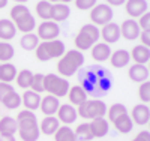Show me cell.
I'll use <instances>...</instances> for the list:
<instances>
[{
	"label": "cell",
	"mask_w": 150,
	"mask_h": 141,
	"mask_svg": "<svg viewBox=\"0 0 150 141\" xmlns=\"http://www.w3.org/2000/svg\"><path fill=\"white\" fill-rule=\"evenodd\" d=\"M15 56V50L9 42H3L0 41V62L5 63V62H9L12 57Z\"/></svg>",
	"instance_id": "obj_37"
},
{
	"label": "cell",
	"mask_w": 150,
	"mask_h": 141,
	"mask_svg": "<svg viewBox=\"0 0 150 141\" xmlns=\"http://www.w3.org/2000/svg\"><path fill=\"white\" fill-rule=\"evenodd\" d=\"M30 90H33L36 93L44 92V75L42 74H33L32 84H30Z\"/></svg>",
	"instance_id": "obj_38"
},
{
	"label": "cell",
	"mask_w": 150,
	"mask_h": 141,
	"mask_svg": "<svg viewBox=\"0 0 150 141\" xmlns=\"http://www.w3.org/2000/svg\"><path fill=\"white\" fill-rule=\"evenodd\" d=\"M131 59L138 63V65H146V63L150 60V50L149 47H144V45H135L131 51Z\"/></svg>",
	"instance_id": "obj_26"
},
{
	"label": "cell",
	"mask_w": 150,
	"mask_h": 141,
	"mask_svg": "<svg viewBox=\"0 0 150 141\" xmlns=\"http://www.w3.org/2000/svg\"><path fill=\"white\" fill-rule=\"evenodd\" d=\"M39 104H41V95L39 93L30 90V89H27L23 93V105L26 107V110L35 113V110L39 108Z\"/></svg>",
	"instance_id": "obj_22"
},
{
	"label": "cell",
	"mask_w": 150,
	"mask_h": 141,
	"mask_svg": "<svg viewBox=\"0 0 150 141\" xmlns=\"http://www.w3.org/2000/svg\"><path fill=\"white\" fill-rule=\"evenodd\" d=\"M0 141H17L15 137H0Z\"/></svg>",
	"instance_id": "obj_46"
},
{
	"label": "cell",
	"mask_w": 150,
	"mask_h": 141,
	"mask_svg": "<svg viewBox=\"0 0 150 141\" xmlns=\"http://www.w3.org/2000/svg\"><path fill=\"white\" fill-rule=\"evenodd\" d=\"M69 2H72V0H57V3H65V5H68Z\"/></svg>",
	"instance_id": "obj_49"
},
{
	"label": "cell",
	"mask_w": 150,
	"mask_h": 141,
	"mask_svg": "<svg viewBox=\"0 0 150 141\" xmlns=\"http://www.w3.org/2000/svg\"><path fill=\"white\" fill-rule=\"evenodd\" d=\"M112 17H114L112 8L108 6L107 3L95 5L90 11V20H92V24H95V26H105V24L111 23Z\"/></svg>",
	"instance_id": "obj_9"
},
{
	"label": "cell",
	"mask_w": 150,
	"mask_h": 141,
	"mask_svg": "<svg viewBox=\"0 0 150 141\" xmlns=\"http://www.w3.org/2000/svg\"><path fill=\"white\" fill-rule=\"evenodd\" d=\"M99 38H101V35H99V27L92 24V23H89V24H84L80 29L78 35L75 36V39H74V44L77 47V50L83 53V51L90 50L99 41Z\"/></svg>",
	"instance_id": "obj_5"
},
{
	"label": "cell",
	"mask_w": 150,
	"mask_h": 141,
	"mask_svg": "<svg viewBox=\"0 0 150 141\" xmlns=\"http://www.w3.org/2000/svg\"><path fill=\"white\" fill-rule=\"evenodd\" d=\"M75 137H77L78 141H92L93 140V135H92V131H90V126L89 123H81L75 128L74 131Z\"/></svg>",
	"instance_id": "obj_35"
},
{
	"label": "cell",
	"mask_w": 150,
	"mask_h": 141,
	"mask_svg": "<svg viewBox=\"0 0 150 141\" xmlns=\"http://www.w3.org/2000/svg\"><path fill=\"white\" fill-rule=\"evenodd\" d=\"M90 50H92V57L96 62H105L111 56V48L105 42H96Z\"/></svg>",
	"instance_id": "obj_21"
},
{
	"label": "cell",
	"mask_w": 150,
	"mask_h": 141,
	"mask_svg": "<svg viewBox=\"0 0 150 141\" xmlns=\"http://www.w3.org/2000/svg\"><path fill=\"white\" fill-rule=\"evenodd\" d=\"M105 2L108 6H122V5H125L126 0H105Z\"/></svg>",
	"instance_id": "obj_45"
},
{
	"label": "cell",
	"mask_w": 150,
	"mask_h": 141,
	"mask_svg": "<svg viewBox=\"0 0 150 141\" xmlns=\"http://www.w3.org/2000/svg\"><path fill=\"white\" fill-rule=\"evenodd\" d=\"M81 81V87L86 90V93L89 95H105L107 90L111 86V81L107 77V72L101 68V66H90L83 75H80Z\"/></svg>",
	"instance_id": "obj_1"
},
{
	"label": "cell",
	"mask_w": 150,
	"mask_h": 141,
	"mask_svg": "<svg viewBox=\"0 0 150 141\" xmlns=\"http://www.w3.org/2000/svg\"><path fill=\"white\" fill-rule=\"evenodd\" d=\"M59 128H60V122L54 116H45L39 123V131L45 135H54Z\"/></svg>",
	"instance_id": "obj_24"
},
{
	"label": "cell",
	"mask_w": 150,
	"mask_h": 141,
	"mask_svg": "<svg viewBox=\"0 0 150 141\" xmlns=\"http://www.w3.org/2000/svg\"><path fill=\"white\" fill-rule=\"evenodd\" d=\"M15 35H17V29H15L14 23L6 18L0 20V41L8 42L11 39H14Z\"/></svg>",
	"instance_id": "obj_25"
},
{
	"label": "cell",
	"mask_w": 150,
	"mask_h": 141,
	"mask_svg": "<svg viewBox=\"0 0 150 141\" xmlns=\"http://www.w3.org/2000/svg\"><path fill=\"white\" fill-rule=\"evenodd\" d=\"M39 38L36 36V33H26L23 38H21V41H20V45L23 50H26V51H33L36 50V47L39 45Z\"/></svg>",
	"instance_id": "obj_31"
},
{
	"label": "cell",
	"mask_w": 150,
	"mask_h": 141,
	"mask_svg": "<svg viewBox=\"0 0 150 141\" xmlns=\"http://www.w3.org/2000/svg\"><path fill=\"white\" fill-rule=\"evenodd\" d=\"M44 92L56 98H63L69 92V81L57 74H47L44 75Z\"/></svg>",
	"instance_id": "obj_7"
},
{
	"label": "cell",
	"mask_w": 150,
	"mask_h": 141,
	"mask_svg": "<svg viewBox=\"0 0 150 141\" xmlns=\"http://www.w3.org/2000/svg\"><path fill=\"white\" fill-rule=\"evenodd\" d=\"M51 11H53V3L47 2V0H41L36 3V15L44 21L51 20Z\"/></svg>",
	"instance_id": "obj_30"
},
{
	"label": "cell",
	"mask_w": 150,
	"mask_h": 141,
	"mask_svg": "<svg viewBox=\"0 0 150 141\" xmlns=\"http://www.w3.org/2000/svg\"><path fill=\"white\" fill-rule=\"evenodd\" d=\"M112 123H114V128L120 134H129L134 129V123L129 117V114H123V116L117 117Z\"/></svg>",
	"instance_id": "obj_29"
},
{
	"label": "cell",
	"mask_w": 150,
	"mask_h": 141,
	"mask_svg": "<svg viewBox=\"0 0 150 141\" xmlns=\"http://www.w3.org/2000/svg\"><path fill=\"white\" fill-rule=\"evenodd\" d=\"M47 2H50V3H53V5H54V3H57V0H47Z\"/></svg>",
	"instance_id": "obj_50"
},
{
	"label": "cell",
	"mask_w": 150,
	"mask_h": 141,
	"mask_svg": "<svg viewBox=\"0 0 150 141\" xmlns=\"http://www.w3.org/2000/svg\"><path fill=\"white\" fill-rule=\"evenodd\" d=\"M132 141H150V132L149 131H141L134 137Z\"/></svg>",
	"instance_id": "obj_44"
},
{
	"label": "cell",
	"mask_w": 150,
	"mask_h": 141,
	"mask_svg": "<svg viewBox=\"0 0 150 141\" xmlns=\"http://www.w3.org/2000/svg\"><path fill=\"white\" fill-rule=\"evenodd\" d=\"M131 120L132 123H137L140 126H146L150 120V108L147 104H138L132 108V113H131Z\"/></svg>",
	"instance_id": "obj_15"
},
{
	"label": "cell",
	"mask_w": 150,
	"mask_h": 141,
	"mask_svg": "<svg viewBox=\"0 0 150 141\" xmlns=\"http://www.w3.org/2000/svg\"><path fill=\"white\" fill-rule=\"evenodd\" d=\"M89 126H90V131H92L93 138H104L108 134V131H110V122L105 117L93 119L89 123Z\"/></svg>",
	"instance_id": "obj_16"
},
{
	"label": "cell",
	"mask_w": 150,
	"mask_h": 141,
	"mask_svg": "<svg viewBox=\"0 0 150 141\" xmlns=\"http://www.w3.org/2000/svg\"><path fill=\"white\" fill-rule=\"evenodd\" d=\"M71 15V9L68 5L65 3H54L53 5V11H51V20L54 23H60V21H66Z\"/></svg>",
	"instance_id": "obj_28"
},
{
	"label": "cell",
	"mask_w": 150,
	"mask_h": 141,
	"mask_svg": "<svg viewBox=\"0 0 150 141\" xmlns=\"http://www.w3.org/2000/svg\"><path fill=\"white\" fill-rule=\"evenodd\" d=\"M138 96H140L141 102H144V104H149L150 102V83L149 81H144V83L140 84Z\"/></svg>",
	"instance_id": "obj_39"
},
{
	"label": "cell",
	"mask_w": 150,
	"mask_h": 141,
	"mask_svg": "<svg viewBox=\"0 0 150 141\" xmlns=\"http://www.w3.org/2000/svg\"><path fill=\"white\" fill-rule=\"evenodd\" d=\"M18 131V123L14 117L5 116L0 119V137H14Z\"/></svg>",
	"instance_id": "obj_20"
},
{
	"label": "cell",
	"mask_w": 150,
	"mask_h": 141,
	"mask_svg": "<svg viewBox=\"0 0 150 141\" xmlns=\"http://www.w3.org/2000/svg\"><path fill=\"white\" fill-rule=\"evenodd\" d=\"M57 120L60 123H63L66 126L72 125L75 120H77L78 114H77V108L71 104H60L59 110H57Z\"/></svg>",
	"instance_id": "obj_11"
},
{
	"label": "cell",
	"mask_w": 150,
	"mask_h": 141,
	"mask_svg": "<svg viewBox=\"0 0 150 141\" xmlns=\"http://www.w3.org/2000/svg\"><path fill=\"white\" fill-rule=\"evenodd\" d=\"M14 2H15L17 5H24L26 2H29V0H14Z\"/></svg>",
	"instance_id": "obj_48"
},
{
	"label": "cell",
	"mask_w": 150,
	"mask_h": 141,
	"mask_svg": "<svg viewBox=\"0 0 150 141\" xmlns=\"http://www.w3.org/2000/svg\"><path fill=\"white\" fill-rule=\"evenodd\" d=\"M65 44L60 39H53V41H42L39 42V45L36 47L35 54L38 57V60L41 62H48L51 59H60L65 54Z\"/></svg>",
	"instance_id": "obj_6"
},
{
	"label": "cell",
	"mask_w": 150,
	"mask_h": 141,
	"mask_svg": "<svg viewBox=\"0 0 150 141\" xmlns=\"http://www.w3.org/2000/svg\"><path fill=\"white\" fill-rule=\"evenodd\" d=\"M17 123H18V135L23 141H38L41 135L39 123L33 111L23 110L17 114Z\"/></svg>",
	"instance_id": "obj_2"
},
{
	"label": "cell",
	"mask_w": 150,
	"mask_h": 141,
	"mask_svg": "<svg viewBox=\"0 0 150 141\" xmlns=\"http://www.w3.org/2000/svg\"><path fill=\"white\" fill-rule=\"evenodd\" d=\"M77 114L81 116L83 119H89V120H93L98 117H105L107 105L101 99H87L78 107Z\"/></svg>",
	"instance_id": "obj_8"
},
{
	"label": "cell",
	"mask_w": 150,
	"mask_h": 141,
	"mask_svg": "<svg viewBox=\"0 0 150 141\" xmlns=\"http://www.w3.org/2000/svg\"><path fill=\"white\" fill-rule=\"evenodd\" d=\"M108 60H110L112 68L120 69V68H125V66L129 65L131 54H129V51H126V50H116V51H111V56H110Z\"/></svg>",
	"instance_id": "obj_17"
},
{
	"label": "cell",
	"mask_w": 150,
	"mask_h": 141,
	"mask_svg": "<svg viewBox=\"0 0 150 141\" xmlns=\"http://www.w3.org/2000/svg\"><path fill=\"white\" fill-rule=\"evenodd\" d=\"M8 6V0H0V9H3Z\"/></svg>",
	"instance_id": "obj_47"
},
{
	"label": "cell",
	"mask_w": 150,
	"mask_h": 141,
	"mask_svg": "<svg viewBox=\"0 0 150 141\" xmlns=\"http://www.w3.org/2000/svg\"><path fill=\"white\" fill-rule=\"evenodd\" d=\"M125 9L131 18H140L143 14L149 12V3L147 0H126Z\"/></svg>",
	"instance_id": "obj_12"
},
{
	"label": "cell",
	"mask_w": 150,
	"mask_h": 141,
	"mask_svg": "<svg viewBox=\"0 0 150 141\" xmlns=\"http://www.w3.org/2000/svg\"><path fill=\"white\" fill-rule=\"evenodd\" d=\"M138 38L141 39V45H144V47L150 45V30H141Z\"/></svg>",
	"instance_id": "obj_43"
},
{
	"label": "cell",
	"mask_w": 150,
	"mask_h": 141,
	"mask_svg": "<svg viewBox=\"0 0 150 141\" xmlns=\"http://www.w3.org/2000/svg\"><path fill=\"white\" fill-rule=\"evenodd\" d=\"M75 6H77L80 11H87L92 9L95 5H98V0H74Z\"/></svg>",
	"instance_id": "obj_40"
},
{
	"label": "cell",
	"mask_w": 150,
	"mask_h": 141,
	"mask_svg": "<svg viewBox=\"0 0 150 141\" xmlns=\"http://www.w3.org/2000/svg\"><path fill=\"white\" fill-rule=\"evenodd\" d=\"M107 114H108L110 122H114L117 117L123 116V114H128V108L123 104H112L110 108H107Z\"/></svg>",
	"instance_id": "obj_36"
},
{
	"label": "cell",
	"mask_w": 150,
	"mask_h": 141,
	"mask_svg": "<svg viewBox=\"0 0 150 141\" xmlns=\"http://www.w3.org/2000/svg\"><path fill=\"white\" fill-rule=\"evenodd\" d=\"M138 26L141 30H150V14L149 12H146V14H143L140 18H138Z\"/></svg>",
	"instance_id": "obj_41"
},
{
	"label": "cell",
	"mask_w": 150,
	"mask_h": 141,
	"mask_svg": "<svg viewBox=\"0 0 150 141\" xmlns=\"http://www.w3.org/2000/svg\"><path fill=\"white\" fill-rule=\"evenodd\" d=\"M59 33H60L59 24L51 21V20H48V21H44L38 26L36 36L39 38V41H53V39H57Z\"/></svg>",
	"instance_id": "obj_10"
},
{
	"label": "cell",
	"mask_w": 150,
	"mask_h": 141,
	"mask_svg": "<svg viewBox=\"0 0 150 141\" xmlns=\"http://www.w3.org/2000/svg\"><path fill=\"white\" fill-rule=\"evenodd\" d=\"M129 78L134 83H144L149 80V68L146 65H138V63H134L132 66H129Z\"/></svg>",
	"instance_id": "obj_19"
},
{
	"label": "cell",
	"mask_w": 150,
	"mask_h": 141,
	"mask_svg": "<svg viewBox=\"0 0 150 141\" xmlns=\"http://www.w3.org/2000/svg\"><path fill=\"white\" fill-rule=\"evenodd\" d=\"M83 65H84V56L81 51L69 50V51H65V54L59 59L57 72L60 77L68 78V77H72L74 74H77Z\"/></svg>",
	"instance_id": "obj_3"
},
{
	"label": "cell",
	"mask_w": 150,
	"mask_h": 141,
	"mask_svg": "<svg viewBox=\"0 0 150 141\" xmlns=\"http://www.w3.org/2000/svg\"><path fill=\"white\" fill-rule=\"evenodd\" d=\"M140 33H141V29L137 20H125L120 26V36H123L126 41L138 39Z\"/></svg>",
	"instance_id": "obj_13"
},
{
	"label": "cell",
	"mask_w": 150,
	"mask_h": 141,
	"mask_svg": "<svg viewBox=\"0 0 150 141\" xmlns=\"http://www.w3.org/2000/svg\"><path fill=\"white\" fill-rule=\"evenodd\" d=\"M11 21L14 23L15 29L26 33H32L36 27V20L30 14V11L26 5H15L11 8Z\"/></svg>",
	"instance_id": "obj_4"
},
{
	"label": "cell",
	"mask_w": 150,
	"mask_h": 141,
	"mask_svg": "<svg viewBox=\"0 0 150 141\" xmlns=\"http://www.w3.org/2000/svg\"><path fill=\"white\" fill-rule=\"evenodd\" d=\"M59 107H60L59 98H56L53 95H47V96L41 98L39 108L45 116H54V114L57 113V110H59Z\"/></svg>",
	"instance_id": "obj_18"
},
{
	"label": "cell",
	"mask_w": 150,
	"mask_h": 141,
	"mask_svg": "<svg viewBox=\"0 0 150 141\" xmlns=\"http://www.w3.org/2000/svg\"><path fill=\"white\" fill-rule=\"evenodd\" d=\"M54 141H78L77 137L74 134V129H71L69 126L63 125L60 126L54 134Z\"/></svg>",
	"instance_id": "obj_32"
},
{
	"label": "cell",
	"mask_w": 150,
	"mask_h": 141,
	"mask_svg": "<svg viewBox=\"0 0 150 141\" xmlns=\"http://www.w3.org/2000/svg\"><path fill=\"white\" fill-rule=\"evenodd\" d=\"M2 104H3L5 108H8V110H17V108L21 105V96H20L15 90H12V92H9V93L2 99Z\"/></svg>",
	"instance_id": "obj_33"
},
{
	"label": "cell",
	"mask_w": 150,
	"mask_h": 141,
	"mask_svg": "<svg viewBox=\"0 0 150 141\" xmlns=\"http://www.w3.org/2000/svg\"><path fill=\"white\" fill-rule=\"evenodd\" d=\"M14 90V87H12L11 84H8V83H2L0 81V102H2V99L9 93V92H12Z\"/></svg>",
	"instance_id": "obj_42"
},
{
	"label": "cell",
	"mask_w": 150,
	"mask_h": 141,
	"mask_svg": "<svg viewBox=\"0 0 150 141\" xmlns=\"http://www.w3.org/2000/svg\"><path fill=\"white\" fill-rule=\"evenodd\" d=\"M17 72H18L17 68L12 65L11 62L0 63V81H2V83H8V84H11L12 81L15 80Z\"/></svg>",
	"instance_id": "obj_27"
},
{
	"label": "cell",
	"mask_w": 150,
	"mask_h": 141,
	"mask_svg": "<svg viewBox=\"0 0 150 141\" xmlns=\"http://www.w3.org/2000/svg\"><path fill=\"white\" fill-rule=\"evenodd\" d=\"M99 35L104 39L105 44H116L120 39V26L116 23H108L105 26H102V30H99Z\"/></svg>",
	"instance_id": "obj_14"
},
{
	"label": "cell",
	"mask_w": 150,
	"mask_h": 141,
	"mask_svg": "<svg viewBox=\"0 0 150 141\" xmlns=\"http://www.w3.org/2000/svg\"><path fill=\"white\" fill-rule=\"evenodd\" d=\"M32 78H33V74L29 71V69H21L20 72H17V77H15V81L18 84V87L21 89H30V84H32Z\"/></svg>",
	"instance_id": "obj_34"
},
{
	"label": "cell",
	"mask_w": 150,
	"mask_h": 141,
	"mask_svg": "<svg viewBox=\"0 0 150 141\" xmlns=\"http://www.w3.org/2000/svg\"><path fill=\"white\" fill-rule=\"evenodd\" d=\"M68 96H69V102L71 105L74 107H80L83 102L87 101V93L86 90L78 84V86H72L69 87V92H68Z\"/></svg>",
	"instance_id": "obj_23"
}]
</instances>
